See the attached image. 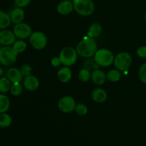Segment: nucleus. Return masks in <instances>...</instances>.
Listing matches in <instances>:
<instances>
[{
    "label": "nucleus",
    "instance_id": "1",
    "mask_svg": "<svg viewBox=\"0 0 146 146\" xmlns=\"http://www.w3.org/2000/svg\"><path fill=\"white\" fill-rule=\"evenodd\" d=\"M78 55L84 58H91L94 56L98 51V46L95 38L88 36L83 38L76 47Z\"/></svg>",
    "mask_w": 146,
    "mask_h": 146
},
{
    "label": "nucleus",
    "instance_id": "2",
    "mask_svg": "<svg viewBox=\"0 0 146 146\" xmlns=\"http://www.w3.org/2000/svg\"><path fill=\"white\" fill-rule=\"evenodd\" d=\"M18 53L10 46H3L0 48V64L9 66L16 62Z\"/></svg>",
    "mask_w": 146,
    "mask_h": 146
},
{
    "label": "nucleus",
    "instance_id": "3",
    "mask_svg": "<svg viewBox=\"0 0 146 146\" xmlns=\"http://www.w3.org/2000/svg\"><path fill=\"white\" fill-rule=\"evenodd\" d=\"M74 9L78 14L88 17L94 11L95 5L92 0H73Z\"/></svg>",
    "mask_w": 146,
    "mask_h": 146
},
{
    "label": "nucleus",
    "instance_id": "4",
    "mask_svg": "<svg viewBox=\"0 0 146 146\" xmlns=\"http://www.w3.org/2000/svg\"><path fill=\"white\" fill-rule=\"evenodd\" d=\"M96 62L102 67H107L113 64L114 56L113 53L107 48H101L96 51L94 56Z\"/></svg>",
    "mask_w": 146,
    "mask_h": 146
},
{
    "label": "nucleus",
    "instance_id": "5",
    "mask_svg": "<svg viewBox=\"0 0 146 146\" xmlns=\"http://www.w3.org/2000/svg\"><path fill=\"white\" fill-rule=\"evenodd\" d=\"M59 58L61 64L64 66H71L76 62L78 58V53L76 48L73 47H65L61 51L59 54Z\"/></svg>",
    "mask_w": 146,
    "mask_h": 146
},
{
    "label": "nucleus",
    "instance_id": "6",
    "mask_svg": "<svg viewBox=\"0 0 146 146\" xmlns=\"http://www.w3.org/2000/svg\"><path fill=\"white\" fill-rule=\"evenodd\" d=\"M132 56L128 52H121L115 56L113 61L114 66L120 71H125L132 64Z\"/></svg>",
    "mask_w": 146,
    "mask_h": 146
},
{
    "label": "nucleus",
    "instance_id": "7",
    "mask_svg": "<svg viewBox=\"0 0 146 146\" xmlns=\"http://www.w3.org/2000/svg\"><path fill=\"white\" fill-rule=\"evenodd\" d=\"M29 43L34 49L42 50L47 45V37L41 31H34L29 37Z\"/></svg>",
    "mask_w": 146,
    "mask_h": 146
},
{
    "label": "nucleus",
    "instance_id": "8",
    "mask_svg": "<svg viewBox=\"0 0 146 146\" xmlns=\"http://www.w3.org/2000/svg\"><path fill=\"white\" fill-rule=\"evenodd\" d=\"M76 101L73 97L66 96L62 97L58 102V109L64 113H70L75 110Z\"/></svg>",
    "mask_w": 146,
    "mask_h": 146
},
{
    "label": "nucleus",
    "instance_id": "9",
    "mask_svg": "<svg viewBox=\"0 0 146 146\" xmlns=\"http://www.w3.org/2000/svg\"><path fill=\"white\" fill-rule=\"evenodd\" d=\"M13 32L17 38L24 40L29 38L31 34H32V29L28 24L21 22L18 24H15Z\"/></svg>",
    "mask_w": 146,
    "mask_h": 146
},
{
    "label": "nucleus",
    "instance_id": "10",
    "mask_svg": "<svg viewBox=\"0 0 146 146\" xmlns=\"http://www.w3.org/2000/svg\"><path fill=\"white\" fill-rule=\"evenodd\" d=\"M17 37L14 32L7 29L0 31V44L3 46H11L16 41Z\"/></svg>",
    "mask_w": 146,
    "mask_h": 146
},
{
    "label": "nucleus",
    "instance_id": "11",
    "mask_svg": "<svg viewBox=\"0 0 146 146\" xmlns=\"http://www.w3.org/2000/svg\"><path fill=\"white\" fill-rule=\"evenodd\" d=\"M24 88L29 91H35L38 88L40 83L37 77L35 76L29 75L24 78L23 81Z\"/></svg>",
    "mask_w": 146,
    "mask_h": 146
},
{
    "label": "nucleus",
    "instance_id": "12",
    "mask_svg": "<svg viewBox=\"0 0 146 146\" xmlns=\"http://www.w3.org/2000/svg\"><path fill=\"white\" fill-rule=\"evenodd\" d=\"M74 4L69 0H64L58 3L57 11L61 15H68L74 11Z\"/></svg>",
    "mask_w": 146,
    "mask_h": 146
},
{
    "label": "nucleus",
    "instance_id": "13",
    "mask_svg": "<svg viewBox=\"0 0 146 146\" xmlns=\"http://www.w3.org/2000/svg\"><path fill=\"white\" fill-rule=\"evenodd\" d=\"M91 98L98 104H104L108 98V94L103 88H96L93 90L91 93Z\"/></svg>",
    "mask_w": 146,
    "mask_h": 146
},
{
    "label": "nucleus",
    "instance_id": "14",
    "mask_svg": "<svg viewBox=\"0 0 146 146\" xmlns=\"http://www.w3.org/2000/svg\"><path fill=\"white\" fill-rule=\"evenodd\" d=\"M91 80L98 86L103 85L107 80L106 74L100 69L94 70L91 72Z\"/></svg>",
    "mask_w": 146,
    "mask_h": 146
},
{
    "label": "nucleus",
    "instance_id": "15",
    "mask_svg": "<svg viewBox=\"0 0 146 146\" xmlns=\"http://www.w3.org/2000/svg\"><path fill=\"white\" fill-rule=\"evenodd\" d=\"M7 76L11 84H14V83L21 82L23 76L19 69L17 68H10L7 71Z\"/></svg>",
    "mask_w": 146,
    "mask_h": 146
},
{
    "label": "nucleus",
    "instance_id": "16",
    "mask_svg": "<svg viewBox=\"0 0 146 146\" xmlns=\"http://www.w3.org/2000/svg\"><path fill=\"white\" fill-rule=\"evenodd\" d=\"M11 22L14 24H18L21 23L24 19V11L21 7H18L14 9L10 14Z\"/></svg>",
    "mask_w": 146,
    "mask_h": 146
},
{
    "label": "nucleus",
    "instance_id": "17",
    "mask_svg": "<svg viewBox=\"0 0 146 146\" xmlns=\"http://www.w3.org/2000/svg\"><path fill=\"white\" fill-rule=\"evenodd\" d=\"M57 77L61 82L67 83L72 78V72L68 66L62 67L57 72Z\"/></svg>",
    "mask_w": 146,
    "mask_h": 146
},
{
    "label": "nucleus",
    "instance_id": "18",
    "mask_svg": "<svg viewBox=\"0 0 146 146\" xmlns=\"http://www.w3.org/2000/svg\"><path fill=\"white\" fill-rule=\"evenodd\" d=\"M102 26L98 23H94L88 27V36L91 38H96L102 34Z\"/></svg>",
    "mask_w": 146,
    "mask_h": 146
},
{
    "label": "nucleus",
    "instance_id": "19",
    "mask_svg": "<svg viewBox=\"0 0 146 146\" xmlns=\"http://www.w3.org/2000/svg\"><path fill=\"white\" fill-rule=\"evenodd\" d=\"M10 14H8L5 11L0 10V29H6L11 24Z\"/></svg>",
    "mask_w": 146,
    "mask_h": 146
},
{
    "label": "nucleus",
    "instance_id": "20",
    "mask_svg": "<svg viewBox=\"0 0 146 146\" xmlns=\"http://www.w3.org/2000/svg\"><path fill=\"white\" fill-rule=\"evenodd\" d=\"M10 107V100L8 96L0 94V113H6Z\"/></svg>",
    "mask_w": 146,
    "mask_h": 146
},
{
    "label": "nucleus",
    "instance_id": "21",
    "mask_svg": "<svg viewBox=\"0 0 146 146\" xmlns=\"http://www.w3.org/2000/svg\"><path fill=\"white\" fill-rule=\"evenodd\" d=\"M107 80L111 82H118L120 79H121V71H118V69H112L110 70L108 72V74H106Z\"/></svg>",
    "mask_w": 146,
    "mask_h": 146
},
{
    "label": "nucleus",
    "instance_id": "22",
    "mask_svg": "<svg viewBox=\"0 0 146 146\" xmlns=\"http://www.w3.org/2000/svg\"><path fill=\"white\" fill-rule=\"evenodd\" d=\"M11 116L7 113H0V127L1 128H8L11 124Z\"/></svg>",
    "mask_w": 146,
    "mask_h": 146
},
{
    "label": "nucleus",
    "instance_id": "23",
    "mask_svg": "<svg viewBox=\"0 0 146 146\" xmlns=\"http://www.w3.org/2000/svg\"><path fill=\"white\" fill-rule=\"evenodd\" d=\"M11 86V82L8 79V78H0V93L1 94H5L9 91H10V88Z\"/></svg>",
    "mask_w": 146,
    "mask_h": 146
},
{
    "label": "nucleus",
    "instance_id": "24",
    "mask_svg": "<svg viewBox=\"0 0 146 146\" xmlns=\"http://www.w3.org/2000/svg\"><path fill=\"white\" fill-rule=\"evenodd\" d=\"M12 47L18 54H19L24 52L27 49V44L23 39H19L14 43Z\"/></svg>",
    "mask_w": 146,
    "mask_h": 146
},
{
    "label": "nucleus",
    "instance_id": "25",
    "mask_svg": "<svg viewBox=\"0 0 146 146\" xmlns=\"http://www.w3.org/2000/svg\"><path fill=\"white\" fill-rule=\"evenodd\" d=\"M78 80L81 81V82L86 83L89 81L91 78V71L88 70L87 68H83L78 73Z\"/></svg>",
    "mask_w": 146,
    "mask_h": 146
},
{
    "label": "nucleus",
    "instance_id": "26",
    "mask_svg": "<svg viewBox=\"0 0 146 146\" xmlns=\"http://www.w3.org/2000/svg\"><path fill=\"white\" fill-rule=\"evenodd\" d=\"M92 58V57H91ZM88 58V59L85 61V68H87L88 70H89L90 71H93L94 70L99 69L100 66L96 62V61L94 58Z\"/></svg>",
    "mask_w": 146,
    "mask_h": 146
},
{
    "label": "nucleus",
    "instance_id": "27",
    "mask_svg": "<svg viewBox=\"0 0 146 146\" xmlns=\"http://www.w3.org/2000/svg\"><path fill=\"white\" fill-rule=\"evenodd\" d=\"M23 88L22 86L20 84V83H14V84H11V88H10V91L11 94L14 96H19L22 94Z\"/></svg>",
    "mask_w": 146,
    "mask_h": 146
},
{
    "label": "nucleus",
    "instance_id": "28",
    "mask_svg": "<svg viewBox=\"0 0 146 146\" xmlns=\"http://www.w3.org/2000/svg\"><path fill=\"white\" fill-rule=\"evenodd\" d=\"M74 111H75V112L78 115H84L86 114H87V113H88V108H87V106L85 104H76Z\"/></svg>",
    "mask_w": 146,
    "mask_h": 146
},
{
    "label": "nucleus",
    "instance_id": "29",
    "mask_svg": "<svg viewBox=\"0 0 146 146\" xmlns=\"http://www.w3.org/2000/svg\"><path fill=\"white\" fill-rule=\"evenodd\" d=\"M138 76L141 82L146 84V63H144L140 67L138 71Z\"/></svg>",
    "mask_w": 146,
    "mask_h": 146
},
{
    "label": "nucleus",
    "instance_id": "30",
    "mask_svg": "<svg viewBox=\"0 0 146 146\" xmlns=\"http://www.w3.org/2000/svg\"><path fill=\"white\" fill-rule=\"evenodd\" d=\"M20 71H21L23 76L26 77V76H27L31 75V66L29 65H24L21 66Z\"/></svg>",
    "mask_w": 146,
    "mask_h": 146
},
{
    "label": "nucleus",
    "instance_id": "31",
    "mask_svg": "<svg viewBox=\"0 0 146 146\" xmlns=\"http://www.w3.org/2000/svg\"><path fill=\"white\" fill-rule=\"evenodd\" d=\"M137 55L142 58H146V46H140L137 49Z\"/></svg>",
    "mask_w": 146,
    "mask_h": 146
},
{
    "label": "nucleus",
    "instance_id": "32",
    "mask_svg": "<svg viewBox=\"0 0 146 146\" xmlns=\"http://www.w3.org/2000/svg\"><path fill=\"white\" fill-rule=\"evenodd\" d=\"M14 2L17 7L23 8L28 6L31 2V0H14Z\"/></svg>",
    "mask_w": 146,
    "mask_h": 146
},
{
    "label": "nucleus",
    "instance_id": "33",
    "mask_svg": "<svg viewBox=\"0 0 146 146\" xmlns=\"http://www.w3.org/2000/svg\"><path fill=\"white\" fill-rule=\"evenodd\" d=\"M51 65H52L54 67H55V68L59 66L61 64V59H60L59 56L53 57L51 60Z\"/></svg>",
    "mask_w": 146,
    "mask_h": 146
},
{
    "label": "nucleus",
    "instance_id": "34",
    "mask_svg": "<svg viewBox=\"0 0 146 146\" xmlns=\"http://www.w3.org/2000/svg\"><path fill=\"white\" fill-rule=\"evenodd\" d=\"M3 74V70H2V68H1V67H0V76H1V75H2Z\"/></svg>",
    "mask_w": 146,
    "mask_h": 146
},
{
    "label": "nucleus",
    "instance_id": "35",
    "mask_svg": "<svg viewBox=\"0 0 146 146\" xmlns=\"http://www.w3.org/2000/svg\"><path fill=\"white\" fill-rule=\"evenodd\" d=\"M145 22H146V14H145Z\"/></svg>",
    "mask_w": 146,
    "mask_h": 146
}]
</instances>
